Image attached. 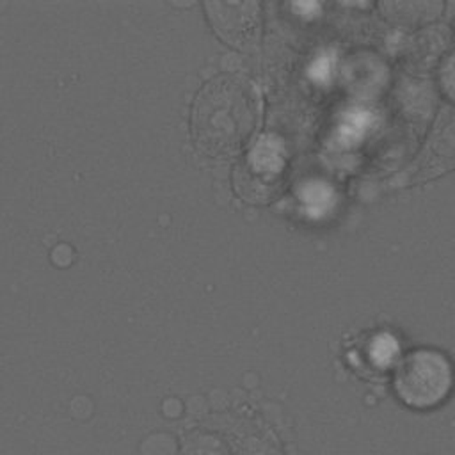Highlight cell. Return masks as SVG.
I'll return each instance as SVG.
<instances>
[{
    "label": "cell",
    "instance_id": "obj_4",
    "mask_svg": "<svg viewBox=\"0 0 455 455\" xmlns=\"http://www.w3.org/2000/svg\"><path fill=\"white\" fill-rule=\"evenodd\" d=\"M181 455H231V450L217 434L197 430L187 435Z\"/></svg>",
    "mask_w": 455,
    "mask_h": 455
},
{
    "label": "cell",
    "instance_id": "obj_5",
    "mask_svg": "<svg viewBox=\"0 0 455 455\" xmlns=\"http://www.w3.org/2000/svg\"><path fill=\"white\" fill-rule=\"evenodd\" d=\"M371 361L379 366H389L398 354V345L389 336H379L373 339V343L368 348Z\"/></svg>",
    "mask_w": 455,
    "mask_h": 455
},
{
    "label": "cell",
    "instance_id": "obj_3",
    "mask_svg": "<svg viewBox=\"0 0 455 455\" xmlns=\"http://www.w3.org/2000/svg\"><path fill=\"white\" fill-rule=\"evenodd\" d=\"M210 20L222 39L231 44H245L256 30V4L208 2Z\"/></svg>",
    "mask_w": 455,
    "mask_h": 455
},
{
    "label": "cell",
    "instance_id": "obj_6",
    "mask_svg": "<svg viewBox=\"0 0 455 455\" xmlns=\"http://www.w3.org/2000/svg\"><path fill=\"white\" fill-rule=\"evenodd\" d=\"M439 80H441V89L443 92L451 100L455 101V55H451L443 69H441V75H439Z\"/></svg>",
    "mask_w": 455,
    "mask_h": 455
},
{
    "label": "cell",
    "instance_id": "obj_1",
    "mask_svg": "<svg viewBox=\"0 0 455 455\" xmlns=\"http://www.w3.org/2000/svg\"><path fill=\"white\" fill-rule=\"evenodd\" d=\"M258 121V96L251 84L236 76H219L197 94L192 110L196 146L217 158L235 155Z\"/></svg>",
    "mask_w": 455,
    "mask_h": 455
},
{
    "label": "cell",
    "instance_id": "obj_2",
    "mask_svg": "<svg viewBox=\"0 0 455 455\" xmlns=\"http://www.w3.org/2000/svg\"><path fill=\"white\" fill-rule=\"evenodd\" d=\"M453 368L444 354L434 348H418L398 361L395 371L396 396L412 409L439 405L453 387Z\"/></svg>",
    "mask_w": 455,
    "mask_h": 455
}]
</instances>
